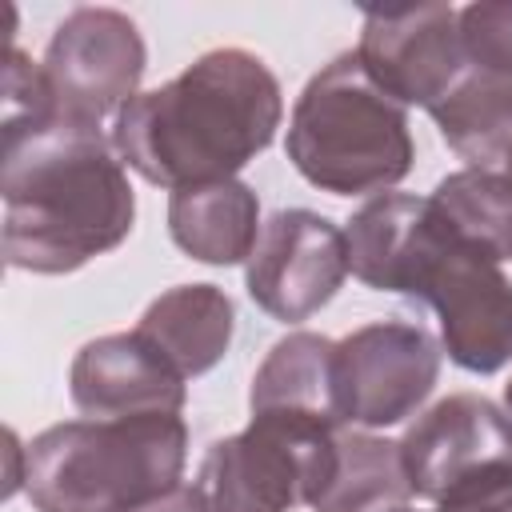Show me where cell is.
<instances>
[{
	"instance_id": "cell-1",
	"label": "cell",
	"mask_w": 512,
	"mask_h": 512,
	"mask_svg": "<svg viewBox=\"0 0 512 512\" xmlns=\"http://www.w3.org/2000/svg\"><path fill=\"white\" fill-rule=\"evenodd\" d=\"M0 252L8 268L64 276L128 240L136 192L100 128L60 116L0 124Z\"/></svg>"
},
{
	"instance_id": "cell-2",
	"label": "cell",
	"mask_w": 512,
	"mask_h": 512,
	"mask_svg": "<svg viewBox=\"0 0 512 512\" xmlns=\"http://www.w3.org/2000/svg\"><path fill=\"white\" fill-rule=\"evenodd\" d=\"M348 272L376 288L424 300L440 320L452 364L492 376L512 360V280L472 252L428 196L380 192L344 228Z\"/></svg>"
},
{
	"instance_id": "cell-3",
	"label": "cell",
	"mask_w": 512,
	"mask_h": 512,
	"mask_svg": "<svg viewBox=\"0 0 512 512\" xmlns=\"http://www.w3.org/2000/svg\"><path fill=\"white\" fill-rule=\"evenodd\" d=\"M284 120L272 68L244 48H212L160 88L136 92L112 124L116 156L148 184L236 180Z\"/></svg>"
},
{
	"instance_id": "cell-4",
	"label": "cell",
	"mask_w": 512,
	"mask_h": 512,
	"mask_svg": "<svg viewBox=\"0 0 512 512\" xmlns=\"http://www.w3.org/2000/svg\"><path fill=\"white\" fill-rule=\"evenodd\" d=\"M180 412L52 424L24 448V492L36 512H136L184 476Z\"/></svg>"
},
{
	"instance_id": "cell-5",
	"label": "cell",
	"mask_w": 512,
	"mask_h": 512,
	"mask_svg": "<svg viewBox=\"0 0 512 512\" xmlns=\"http://www.w3.org/2000/svg\"><path fill=\"white\" fill-rule=\"evenodd\" d=\"M284 152L312 188L332 196L388 192L416 156L408 112L368 80L356 52L336 56L304 84Z\"/></svg>"
},
{
	"instance_id": "cell-6",
	"label": "cell",
	"mask_w": 512,
	"mask_h": 512,
	"mask_svg": "<svg viewBox=\"0 0 512 512\" xmlns=\"http://www.w3.org/2000/svg\"><path fill=\"white\" fill-rule=\"evenodd\" d=\"M344 424L260 412L244 432L216 440L200 460L208 512H288L324 492Z\"/></svg>"
},
{
	"instance_id": "cell-7",
	"label": "cell",
	"mask_w": 512,
	"mask_h": 512,
	"mask_svg": "<svg viewBox=\"0 0 512 512\" xmlns=\"http://www.w3.org/2000/svg\"><path fill=\"white\" fill-rule=\"evenodd\" d=\"M148 52L140 28L116 8H72L48 48H44V84L52 112L68 124L100 128L104 116L120 112L144 76Z\"/></svg>"
},
{
	"instance_id": "cell-8",
	"label": "cell",
	"mask_w": 512,
	"mask_h": 512,
	"mask_svg": "<svg viewBox=\"0 0 512 512\" xmlns=\"http://www.w3.org/2000/svg\"><path fill=\"white\" fill-rule=\"evenodd\" d=\"M440 380V344L408 320H376L336 340V408L344 424L388 428L420 412Z\"/></svg>"
},
{
	"instance_id": "cell-9",
	"label": "cell",
	"mask_w": 512,
	"mask_h": 512,
	"mask_svg": "<svg viewBox=\"0 0 512 512\" xmlns=\"http://www.w3.org/2000/svg\"><path fill=\"white\" fill-rule=\"evenodd\" d=\"M344 276H348L344 228H336L328 216L308 208L272 212L244 264V284L252 304L284 324L316 316L340 292Z\"/></svg>"
},
{
	"instance_id": "cell-10",
	"label": "cell",
	"mask_w": 512,
	"mask_h": 512,
	"mask_svg": "<svg viewBox=\"0 0 512 512\" xmlns=\"http://www.w3.org/2000/svg\"><path fill=\"white\" fill-rule=\"evenodd\" d=\"M356 60L368 80L400 108H436L464 76L460 12L448 4H420L408 12H364Z\"/></svg>"
},
{
	"instance_id": "cell-11",
	"label": "cell",
	"mask_w": 512,
	"mask_h": 512,
	"mask_svg": "<svg viewBox=\"0 0 512 512\" xmlns=\"http://www.w3.org/2000/svg\"><path fill=\"white\" fill-rule=\"evenodd\" d=\"M400 456L412 496L440 500L460 480L492 464H512V424L488 396L452 392L416 416L400 440Z\"/></svg>"
},
{
	"instance_id": "cell-12",
	"label": "cell",
	"mask_w": 512,
	"mask_h": 512,
	"mask_svg": "<svg viewBox=\"0 0 512 512\" xmlns=\"http://www.w3.org/2000/svg\"><path fill=\"white\" fill-rule=\"evenodd\" d=\"M68 392L84 420H128L180 412L188 380L132 328L88 340L68 368Z\"/></svg>"
},
{
	"instance_id": "cell-13",
	"label": "cell",
	"mask_w": 512,
	"mask_h": 512,
	"mask_svg": "<svg viewBox=\"0 0 512 512\" xmlns=\"http://www.w3.org/2000/svg\"><path fill=\"white\" fill-rule=\"evenodd\" d=\"M260 228V200L244 180L184 184L168 196V236L200 264H248Z\"/></svg>"
},
{
	"instance_id": "cell-14",
	"label": "cell",
	"mask_w": 512,
	"mask_h": 512,
	"mask_svg": "<svg viewBox=\"0 0 512 512\" xmlns=\"http://www.w3.org/2000/svg\"><path fill=\"white\" fill-rule=\"evenodd\" d=\"M136 332L160 348L184 380H196L224 360L236 332V308L216 284H176L144 308Z\"/></svg>"
},
{
	"instance_id": "cell-15",
	"label": "cell",
	"mask_w": 512,
	"mask_h": 512,
	"mask_svg": "<svg viewBox=\"0 0 512 512\" xmlns=\"http://www.w3.org/2000/svg\"><path fill=\"white\" fill-rule=\"evenodd\" d=\"M252 416H304L344 424L336 408V340L320 332H288L264 356L248 392Z\"/></svg>"
},
{
	"instance_id": "cell-16",
	"label": "cell",
	"mask_w": 512,
	"mask_h": 512,
	"mask_svg": "<svg viewBox=\"0 0 512 512\" xmlns=\"http://www.w3.org/2000/svg\"><path fill=\"white\" fill-rule=\"evenodd\" d=\"M432 120L468 168L512 176V76L468 68V76L432 108Z\"/></svg>"
},
{
	"instance_id": "cell-17",
	"label": "cell",
	"mask_w": 512,
	"mask_h": 512,
	"mask_svg": "<svg viewBox=\"0 0 512 512\" xmlns=\"http://www.w3.org/2000/svg\"><path fill=\"white\" fill-rule=\"evenodd\" d=\"M412 496L396 440L372 432H336V464L312 512H396Z\"/></svg>"
},
{
	"instance_id": "cell-18",
	"label": "cell",
	"mask_w": 512,
	"mask_h": 512,
	"mask_svg": "<svg viewBox=\"0 0 512 512\" xmlns=\"http://www.w3.org/2000/svg\"><path fill=\"white\" fill-rule=\"evenodd\" d=\"M428 200L472 252L492 264L512 260V176L460 168L444 176Z\"/></svg>"
},
{
	"instance_id": "cell-19",
	"label": "cell",
	"mask_w": 512,
	"mask_h": 512,
	"mask_svg": "<svg viewBox=\"0 0 512 512\" xmlns=\"http://www.w3.org/2000/svg\"><path fill=\"white\" fill-rule=\"evenodd\" d=\"M460 44L472 68L512 76V0H476L460 8Z\"/></svg>"
},
{
	"instance_id": "cell-20",
	"label": "cell",
	"mask_w": 512,
	"mask_h": 512,
	"mask_svg": "<svg viewBox=\"0 0 512 512\" xmlns=\"http://www.w3.org/2000/svg\"><path fill=\"white\" fill-rule=\"evenodd\" d=\"M436 512H512V464H492L436 500Z\"/></svg>"
},
{
	"instance_id": "cell-21",
	"label": "cell",
	"mask_w": 512,
	"mask_h": 512,
	"mask_svg": "<svg viewBox=\"0 0 512 512\" xmlns=\"http://www.w3.org/2000/svg\"><path fill=\"white\" fill-rule=\"evenodd\" d=\"M136 512H208V500H204L200 484H176L172 492L148 500V504L136 508Z\"/></svg>"
},
{
	"instance_id": "cell-22",
	"label": "cell",
	"mask_w": 512,
	"mask_h": 512,
	"mask_svg": "<svg viewBox=\"0 0 512 512\" xmlns=\"http://www.w3.org/2000/svg\"><path fill=\"white\" fill-rule=\"evenodd\" d=\"M504 416H508V424H512V376H508V384H504Z\"/></svg>"
},
{
	"instance_id": "cell-23",
	"label": "cell",
	"mask_w": 512,
	"mask_h": 512,
	"mask_svg": "<svg viewBox=\"0 0 512 512\" xmlns=\"http://www.w3.org/2000/svg\"><path fill=\"white\" fill-rule=\"evenodd\" d=\"M396 512H412V508H396Z\"/></svg>"
}]
</instances>
